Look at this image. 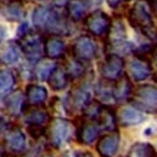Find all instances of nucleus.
<instances>
[{
    "instance_id": "nucleus-27",
    "label": "nucleus",
    "mask_w": 157,
    "mask_h": 157,
    "mask_svg": "<svg viewBox=\"0 0 157 157\" xmlns=\"http://www.w3.org/2000/svg\"><path fill=\"white\" fill-rule=\"evenodd\" d=\"M16 75L12 69L0 68V100L9 95L16 86Z\"/></svg>"
},
{
    "instance_id": "nucleus-23",
    "label": "nucleus",
    "mask_w": 157,
    "mask_h": 157,
    "mask_svg": "<svg viewBox=\"0 0 157 157\" xmlns=\"http://www.w3.org/2000/svg\"><path fill=\"white\" fill-rule=\"evenodd\" d=\"M44 57L50 60L66 57V44L60 37L48 36L44 38Z\"/></svg>"
},
{
    "instance_id": "nucleus-8",
    "label": "nucleus",
    "mask_w": 157,
    "mask_h": 157,
    "mask_svg": "<svg viewBox=\"0 0 157 157\" xmlns=\"http://www.w3.org/2000/svg\"><path fill=\"white\" fill-rule=\"evenodd\" d=\"M2 146L6 155L13 157L24 156L27 152L26 136L19 126L11 125L3 134Z\"/></svg>"
},
{
    "instance_id": "nucleus-43",
    "label": "nucleus",
    "mask_w": 157,
    "mask_h": 157,
    "mask_svg": "<svg viewBox=\"0 0 157 157\" xmlns=\"http://www.w3.org/2000/svg\"><path fill=\"white\" fill-rule=\"evenodd\" d=\"M37 1H45V0H37Z\"/></svg>"
},
{
    "instance_id": "nucleus-25",
    "label": "nucleus",
    "mask_w": 157,
    "mask_h": 157,
    "mask_svg": "<svg viewBox=\"0 0 157 157\" xmlns=\"http://www.w3.org/2000/svg\"><path fill=\"white\" fill-rule=\"evenodd\" d=\"M56 66H57V64L54 60L43 57L42 59L33 64L30 75L34 80L39 81V82H44V81H47V78Z\"/></svg>"
},
{
    "instance_id": "nucleus-32",
    "label": "nucleus",
    "mask_w": 157,
    "mask_h": 157,
    "mask_svg": "<svg viewBox=\"0 0 157 157\" xmlns=\"http://www.w3.org/2000/svg\"><path fill=\"white\" fill-rule=\"evenodd\" d=\"M26 131L35 140H39L40 138L45 136V134H46V127L36 126V125H29L26 126Z\"/></svg>"
},
{
    "instance_id": "nucleus-30",
    "label": "nucleus",
    "mask_w": 157,
    "mask_h": 157,
    "mask_svg": "<svg viewBox=\"0 0 157 157\" xmlns=\"http://www.w3.org/2000/svg\"><path fill=\"white\" fill-rule=\"evenodd\" d=\"M112 85L113 82L102 78V81H100L94 87V93L97 101H98L100 103H109L111 101H113Z\"/></svg>"
},
{
    "instance_id": "nucleus-6",
    "label": "nucleus",
    "mask_w": 157,
    "mask_h": 157,
    "mask_svg": "<svg viewBox=\"0 0 157 157\" xmlns=\"http://www.w3.org/2000/svg\"><path fill=\"white\" fill-rule=\"evenodd\" d=\"M22 54L29 63L34 64L44 57V37L38 30H29L18 38Z\"/></svg>"
},
{
    "instance_id": "nucleus-31",
    "label": "nucleus",
    "mask_w": 157,
    "mask_h": 157,
    "mask_svg": "<svg viewBox=\"0 0 157 157\" xmlns=\"http://www.w3.org/2000/svg\"><path fill=\"white\" fill-rule=\"evenodd\" d=\"M49 6H38L33 12V23H34V26L36 27V30H38V32H43L45 22H46V19L49 14Z\"/></svg>"
},
{
    "instance_id": "nucleus-28",
    "label": "nucleus",
    "mask_w": 157,
    "mask_h": 157,
    "mask_svg": "<svg viewBox=\"0 0 157 157\" xmlns=\"http://www.w3.org/2000/svg\"><path fill=\"white\" fill-rule=\"evenodd\" d=\"M63 67H64L65 71H66L68 78H70V81L78 80V78H83L86 72L84 63L80 62V61L75 59L71 56H70L68 59L67 58L65 59Z\"/></svg>"
},
{
    "instance_id": "nucleus-5",
    "label": "nucleus",
    "mask_w": 157,
    "mask_h": 157,
    "mask_svg": "<svg viewBox=\"0 0 157 157\" xmlns=\"http://www.w3.org/2000/svg\"><path fill=\"white\" fill-rule=\"evenodd\" d=\"M129 102L140 112L157 114V87L151 84L138 85Z\"/></svg>"
},
{
    "instance_id": "nucleus-26",
    "label": "nucleus",
    "mask_w": 157,
    "mask_h": 157,
    "mask_svg": "<svg viewBox=\"0 0 157 157\" xmlns=\"http://www.w3.org/2000/svg\"><path fill=\"white\" fill-rule=\"evenodd\" d=\"M69 82H71V81L68 78L64 67L61 65H57L47 78V83H48L50 89L54 91L65 90Z\"/></svg>"
},
{
    "instance_id": "nucleus-17",
    "label": "nucleus",
    "mask_w": 157,
    "mask_h": 157,
    "mask_svg": "<svg viewBox=\"0 0 157 157\" xmlns=\"http://www.w3.org/2000/svg\"><path fill=\"white\" fill-rule=\"evenodd\" d=\"M3 111L7 116L18 117L23 112L26 103H25L24 92L21 90H14L2 100Z\"/></svg>"
},
{
    "instance_id": "nucleus-39",
    "label": "nucleus",
    "mask_w": 157,
    "mask_h": 157,
    "mask_svg": "<svg viewBox=\"0 0 157 157\" xmlns=\"http://www.w3.org/2000/svg\"><path fill=\"white\" fill-rule=\"evenodd\" d=\"M6 37V29L4 26H0V44L3 42Z\"/></svg>"
},
{
    "instance_id": "nucleus-36",
    "label": "nucleus",
    "mask_w": 157,
    "mask_h": 157,
    "mask_svg": "<svg viewBox=\"0 0 157 157\" xmlns=\"http://www.w3.org/2000/svg\"><path fill=\"white\" fill-rule=\"evenodd\" d=\"M108 3L109 7H111V9H117L118 6H120L121 2L123 1V0H106Z\"/></svg>"
},
{
    "instance_id": "nucleus-1",
    "label": "nucleus",
    "mask_w": 157,
    "mask_h": 157,
    "mask_svg": "<svg viewBox=\"0 0 157 157\" xmlns=\"http://www.w3.org/2000/svg\"><path fill=\"white\" fill-rule=\"evenodd\" d=\"M105 40V50L107 54L128 55L134 49V45L127 41V30L121 16H115L114 19H112L110 29Z\"/></svg>"
},
{
    "instance_id": "nucleus-19",
    "label": "nucleus",
    "mask_w": 157,
    "mask_h": 157,
    "mask_svg": "<svg viewBox=\"0 0 157 157\" xmlns=\"http://www.w3.org/2000/svg\"><path fill=\"white\" fill-rule=\"evenodd\" d=\"M25 13L23 0H7L0 4V15L9 22H21Z\"/></svg>"
},
{
    "instance_id": "nucleus-11",
    "label": "nucleus",
    "mask_w": 157,
    "mask_h": 157,
    "mask_svg": "<svg viewBox=\"0 0 157 157\" xmlns=\"http://www.w3.org/2000/svg\"><path fill=\"white\" fill-rule=\"evenodd\" d=\"M97 55V45L90 36L82 35L71 45V57L82 63H88Z\"/></svg>"
},
{
    "instance_id": "nucleus-21",
    "label": "nucleus",
    "mask_w": 157,
    "mask_h": 157,
    "mask_svg": "<svg viewBox=\"0 0 157 157\" xmlns=\"http://www.w3.org/2000/svg\"><path fill=\"white\" fill-rule=\"evenodd\" d=\"M93 121L97 123V125L101 129V131L110 132V131L117 129L115 109L112 106L102 105V107L100 108L98 114L95 115Z\"/></svg>"
},
{
    "instance_id": "nucleus-9",
    "label": "nucleus",
    "mask_w": 157,
    "mask_h": 157,
    "mask_svg": "<svg viewBox=\"0 0 157 157\" xmlns=\"http://www.w3.org/2000/svg\"><path fill=\"white\" fill-rule=\"evenodd\" d=\"M112 18L102 10H94L84 18V25L90 35L94 37H106L110 29Z\"/></svg>"
},
{
    "instance_id": "nucleus-15",
    "label": "nucleus",
    "mask_w": 157,
    "mask_h": 157,
    "mask_svg": "<svg viewBox=\"0 0 157 157\" xmlns=\"http://www.w3.org/2000/svg\"><path fill=\"white\" fill-rule=\"evenodd\" d=\"M129 71L135 82H143L152 75V61L150 57L134 56L129 63Z\"/></svg>"
},
{
    "instance_id": "nucleus-12",
    "label": "nucleus",
    "mask_w": 157,
    "mask_h": 157,
    "mask_svg": "<svg viewBox=\"0 0 157 157\" xmlns=\"http://www.w3.org/2000/svg\"><path fill=\"white\" fill-rule=\"evenodd\" d=\"M75 125V139L78 143L82 145H91L95 140H98V137L101 136V129L98 128L94 121L91 120H85L83 117L78 118V123Z\"/></svg>"
},
{
    "instance_id": "nucleus-2",
    "label": "nucleus",
    "mask_w": 157,
    "mask_h": 157,
    "mask_svg": "<svg viewBox=\"0 0 157 157\" xmlns=\"http://www.w3.org/2000/svg\"><path fill=\"white\" fill-rule=\"evenodd\" d=\"M128 21L137 33L155 44L157 42V27L152 19L151 14L146 6L137 1L128 12Z\"/></svg>"
},
{
    "instance_id": "nucleus-4",
    "label": "nucleus",
    "mask_w": 157,
    "mask_h": 157,
    "mask_svg": "<svg viewBox=\"0 0 157 157\" xmlns=\"http://www.w3.org/2000/svg\"><path fill=\"white\" fill-rule=\"evenodd\" d=\"M91 101L92 98L88 83L82 82L71 87V89L67 92L66 98L62 103L65 112L69 115H75L82 113Z\"/></svg>"
},
{
    "instance_id": "nucleus-44",
    "label": "nucleus",
    "mask_w": 157,
    "mask_h": 157,
    "mask_svg": "<svg viewBox=\"0 0 157 157\" xmlns=\"http://www.w3.org/2000/svg\"><path fill=\"white\" fill-rule=\"evenodd\" d=\"M127 1H130V0H127Z\"/></svg>"
},
{
    "instance_id": "nucleus-16",
    "label": "nucleus",
    "mask_w": 157,
    "mask_h": 157,
    "mask_svg": "<svg viewBox=\"0 0 157 157\" xmlns=\"http://www.w3.org/2000/svg\"><path fill=\"white\" fill-rule=\"evenodd\" d=\"M21 115L23 116V121L26 124V126L36 125V126L47 127L48 123L52 120L50 112L44 105H40V106L26 105Z\"/></svg>"
},
{
    "instance_id": "nucleus-13",
    "label": "nucleus",
    "mask_w": 157,
    "mask_h": 157,
    "mask_svg": "<svg viewBox=\"0 0 157 157\" xmlns=\"http://www.w3.org/2000/svg\"><path fill=\"white\" fill-rule=\"evenodd\" d=\"M102 4V0H67L65 10L73 22L83 20L88 15L92 7H98Z\"/></svg>"
},
{
    "instance_id": "nucleus-38",
    "label": "nucleus",
    "mask_w": 157,
    "mask_h": 157,
    "mask_svg": "<svg viewBox=\"0 0 157 157\" xmlns=\"http://www.w3.org/2000/svg\"><path fill=\"white\" fill-rule=\"evenodd\" d=\"M151 56H152L151 58L154 61V64H155L156 66H157V42L153 45V49H152Z\"/></svg>"
},
{
    "instance_id": "nucleus-35",
    "label": "nucleus",
    "mask_w": 157,
    "mask_h": 157,
    "mask_svg": "<svg viewBox=\"0 0 157 157\" xmlns=\"http://www.w3.org/2000/svg\"><path fill=\"white\" fill-rule=\"evenodd\" d=\"M149 6H150L151 12L153 13V15H155L157 17V0H147Z\"/></svg>"
},
{
    "instance_id": "nucleus-20",
    "label": "nucleus",
    "mask_w": 157,
    "mask_h": 157,
    "mask_svg": "<svg viewBox=\"0 0 157 157\" xmlns=\"http://www.w3.org/2000/svg\"><path fill=\"white\" fill-rule=\"evenodd\" d=\"M133 85L131 82L130 77L127 73L113 82L112 85V97L113 101L116 103H125L130 101L133 93Z\"/></svg>"
},
{
    "instance_id": "nucleus-29",
    "label": "nucleus",
    "mask_w": 157,
    "mask_h": 157,
    "mask_svg": "<svg viewBox=\"0 0 157 157\" xmlns=\"http://www.w3.org/2000/svg\"><path fill=\"white\" fill-rule=\"evenodd\" d=\"M127 157H157V152L151 144L137 141L131 146Z\"/></svg>"
},
{
    "instance_id": "nucleus-24",
    "label": "nucleus",
    "mask_w": 157,
    "mask_h": 157,
    "mask_svg": "<svg viewBox=\"0 0 157 157\" xmlns=\"http://www.w3.org/2000/svg\"><path fill=\"white\" fill-rule=\"evenodd\" d=\"M24 97L26 105L40 106L44 105V103L46 102L47 98H48V92L44 86L32 83L25 88Z\"/></svg>"
},
{
    "instance_id": "nucleus-33",
    "label": "nucleus",
    "mask_w": 157,
    "mask_h": 157,
    "mask_svg": "<svg viewBox=\"0 0 157 157\" xmlns=\"http://www.w3.org/2000/svg\"><path fill=\"white\" fill-rule=\"evenodd\" d=\"M29 29H29V24H27L26 22H22V23L19 25L18 30H17V35H18V38L22 37L23 35H25L27 32H29Z\"/></svg>"
},
{
    "instance_id": "nucleus-34",
    "label": "nucleus",
    "mask_w": 157,
    "mask_h": 157,
    "mask_svg": "<svg viewBox=\"0 0 157 157\" xmlns=\"http://www.w3.org/2000/svg\"><path fill=\"white\" fill-rule=\"evenodd\" d=\"M10 127H11V124L6 120V117L0 116V134H4Z\"/></svg>"
},
{
    "instance_id": "nucleus-14",
    "label": "nucleus",
    "mask_w": 157,
    "mask_h": 157,
    "mask_svg": "<svg viewBox=\"0 0 157 157\" xmlns=\"http://www.w3.org/2000/svg\"><path fill=\"white\" fill-rule=\"evenodd\" d=\"M121 143V135L117 129L103 134L97 141V151L101 157H114Z\"/></svg>"
},
{
    "instance_id": "nucleus-7",
    "label": "nucleus",
    "mask_w": 157,
    "mask_h": 157,
    "mask_svg": "<svg viewBox=\"0 0 157 157\" xmlns=\"http://www.w3.org/2000/svg\"><path fill=\"white\" fill-rule=\"evenodd\" d=\"M69 20L66 10L63 9V6H52L43 32L48 33L49 36L60 38L69 36L71 34Z\"/></svg>"
},
{
    "instance_id": "nucleus-41",
    "label": "nucleus",
    "mask_w": 157,
    "mask_h": 157,
    "mask_svg": "<svg viewBox=\"0 0 157 157\" xmlns=\"http://www.w3.org/2000/svg\"><path fill=\"white\" fill-rule=\"evenodd\" d=\"M4 155H6V153H4V151L0 149V157H4Z\"/></svg>"
},
{
    "instance_id": "nucleus-3",
    "label": "nucleus",
    "mask_w": 157,
    "mask_h": 157,
    "mask_svg": "<svg viewBox=\"0 0 157 157\" xmlns=\"http://www.w3.org/2000/svg\"><path fill=\"white\" fill-rule=\"evenodd\" d=\"M75 133V125L63 117H54L46 127V140L50 148L60 149Z\"/></svg>"
},
{
    "instance_id": "nucleus-18",
    "label": "nucleus",
    "mask_w": 157,
    "mask_h": 157,
    "mask_svg": "<svg viewBox=\"0 0 157 157\" xmlns=\"http://www.w3.org/2000/svg\"><path fill=\"white\" fill-rule=\"evenodd\" d=\"M115 116L116 123L121 127L137 126L146 120L144 113L132 107V106L131 107L123 106V107L118 108L117 110H115Z\"/></svg>"
},
{
    "instance_id": "nucleus-42",
    "label": "nucleus",
    "mask_w": 157,
    "mask_h": 157,
    "mask_svg": "<svg viewBox=\"0 0 157 157\" xmlns=\"http://www.w3.org/2000/svg\"><path fill=\"white\" fill-rule=\"evenodd\" d=\"M4 157H13V156H9V155H4Z\"/></svg>"
},
{
    "instance_id": "nucleus-10",
    "label": "nucleus",
    "mask_w": 157,
    "mask_h": 157,
    "mask_svg": "<svg viewBox=\"0 0 157 157\" xmlns=\"http://www.w3.org/2000/svg\"><path fill=\"white\" fill-rule=\"evenodd\" d=\"M125 59L116 54H107L98 63V71L104 80L114 82L124 75Z\"/></svg>"
},
{
    "instance_id": "nucleus-22",
    "label": "nucleus",
    "mask_w": 157,
    "mask_h": 157,
    "mask_svg": "<svg viewBox=\"0 0 157 157\" xmlns=\"http://www.w3.org/2000/svg\"><path fill=\"white\" fill-rule=\"evenodd\" d=\"M21 54V47L18 40H9L0 47V65L9 66L16 64Z\"/></svg>"
},
{
    "instance_id": "nucleus-37",
    "label": "nucleus",
    "mask_w": 157,
    "mask_h": 157,
    "mask_svg": "<svg viewBox=\"0 0 157 157\" xmlns=\"http://www.w3.org/2000/svg\"><path fill=\"white\" fill-rule=\"evenodd\" d=\"M73 157H93V155L88 151H78L75 153Z\"/></svg>"
},
{
    "instance_id": "nucleus-40",
    "label": "nucleus",
    "mask_w": 157,
    "mask_h": 157,
    "mask_svg": "<svg viewBox=\"0 0 157 157\" xmlns=\"http://www.w3.org/2000/svg\"><path fill=\"white\" fill-rule=\"evenodd\" d=\"M39 157H54L52 155V154H49V153H46V152H44V153H42L41 155H40Z\"/></svg>"
}]
</instances>
